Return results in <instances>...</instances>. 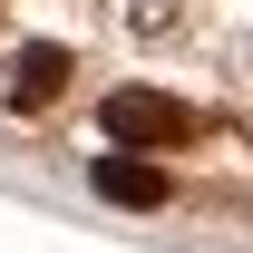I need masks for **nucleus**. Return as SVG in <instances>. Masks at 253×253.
<instances>
[{
  "instance_id": "nucleus-1",
  "label": "nucleus",
  "mask_w": 253,
  "mask_h": 253,
  "mask_svg": "<svg viewBox=\"0 0 253 253\" xmlns=\"http://www.w3.org/2000/svg\"><path fill=\"white\" fill-rule=\"evenodd\" d=\"M97 117H107V136H117V146H185V136H195V117H185L166 88H117Z\"/></svg>"
},
{
  "instance_id": "nucleus-2",
  "label": "nucleus",
  "mask_w": 253,
  "mask_h": 253,
  "mask_svg": "<svg viewBox=\"0 0 253 253\" xmlns=\"http://www.w3.org/2000/svg\"><path fill=\"white\" fill-rule=\"evenodd\" d=\"M59 88H68V49L30 39V49L10 59V107H20V117H39V107H59Z\"/></svg>"
},
{
  "instance_id": "nucleus-3",
  "label": "nucleus",
  "mask_w": 253,
  "mask_h": 253,
  "mask_svg": "<svg viewBox=\"0 0 253 253\" xmlns=\"http://www.w3.org/2000/svg\"><path fill=\"white\" fill-rule=\"evenodd\" d=\"M97 195H107V205H166V166H146V156H97Z\"/></svg>"
}]
</instances>
